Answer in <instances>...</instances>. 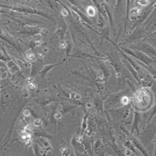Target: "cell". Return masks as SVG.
Instances as JSON below:
<instances>
[{"mask_svg":"<svg viewBox=\"0 0 156 156\" xmlns=\"http://www.w3.org/2000/svg\"><path fill=\"white\" fill-rule=\"evenodd\" d=\"M41 28L40 26H34L32 25H26L21 27V30L17 32L18 34L21 35H26L28 36H35L36 35H40Z\"/></svg>","mask_w":156,"mask_h":156,"instance_id":"ba28073f","label":"cell"},{"mask_svg":"<svg viewBox=\"0 0 156 156\" xmlns=\"http://www.w3.org/2000/svg\"><path fill=\"white\" fill-rule=\"evenodd\" d=\"M1 49V51H0V60H2L4 62H7V60L11 59L8 53L7 52L5 49L2 46H0Z\"/></svg>","mask_w":156,"mask_h":156,"instance_id":"4316f807","label":"cell"},{"mask_svg":"<svg viewBox=\"0 0 156 156\" xmlns=\"http://www.w3.org/2000/svg\"><path fill=\"white\" fill-rule=\"evenodd\" d=\"M70 57H73V58H80V59H85V58H100V59H102L104 60H105L104 58H102V57H97L93 55H91L90 54L83 51L82 50H80L79 49H77L74 52H73L72 54L69 55Z\"/></svg>","mask_w":156,"mask_h":156,"instance_id":"7c38bea8","label":"cell"},{"mask_svg":"<svg viewBox=\"0 0 156 156\" xmlns=\"http://www.w3.org/2000/svg\"><path fill=\"white\" fill-rule=\"evenodd\" d=\"M44 64L43 56L40 57L38 55V57L31 63V69L29 77V82H31L30 81L34 80L35 77L38 75V73L42 69Z\"/></svg>","mask_w":156,"mask_h":156,"instance_id":"5b68a950","label":"cell"},{"mask_svg":"<svg viewBox=\"0 0 156 156\" xmlns=\"http://www.w3.org/2000/svg\"><path fill=\"white\" fill-rule=\"evenodd\" d=\"M92 1L93 2L96 9L98 10L99 13L102 15V16L107 19V15L106 12L105 10V9L102 5V1H101L100 0H92Z\"/></svg>","mask_w":156,"mask_h":156,"instance_id":"cb8c5ba5","label":"cell"},{"mask_svg":"<svg viewBox=\"0 0 156 156\" xmlns=\"http://www.w3.org/2000/svg\"><path fill=\"white\" fill-rule=\"evenodd\" d=\"M60 48H61V49H64L65 51V53H66L65 60H66V62H67L68 57L69 56L70 52L71 51V48H72L71 43L69 41H62L61 43H60Z\"/></svg>","mask_w":156,"mask_h":156,"instance_id":"ffe728a7","label":"cell"},{"mask_svg":"<svg viewBox=\"0 0 156 156\" xmlns=\"http://www.w3.org/2000/svg\"><path fill=\"white\" fill-rule=\"evenodd\" d=\"M87 12L88 13V15L91 16H94L96 15V10L95 8H94L93 6L90 5L88 6L87 8Z\"/></svg>","mask_w":156,"mask_h":156,"instance_id":"8d00e7d4","label":"cell"},{"mask_svg":"<svg viewBox=\"0 0 156 156\" xmlns=\"http://www.w3.org/2000/svg\"><path fill=\"white\" fill-rule=\"evenodd\" d=\"M154 9V7L153 6V4H152L149 5V6L147 7L146 8H145L144 10L141 12L140 15L138 16L137 19L135 21L134 24H133L132 27L130 29V32H132L135 29H136V27L140 26L143 23H144V21L146 20V18L148 17L149 14L152 12Z\"/></svg>","mask_w":156,"mask_h":156,"instance_id":"52a82bcc","label":"cell"},{"mask_svg":"<svg viewBox=\"0 0 156 156\" xmlns=\"http://www.w3.org/2000/svg\"><path fill=\"white\" fill-rule=\"evenodd\" d=\"M156 35V30L155 31V32H154L153 33H152L151 34H150V35H149L148 36H147V37H146L145 38H144V41L145 40H146L147 38H149V37H152V36H153V35Z\"/></svg>","mask_w":156,"mask_h":156,"instance_id":"bcb514c9","label":"cell"},{"mask_svg":"<svg viewBox=\"0 0 156 156\" xmlns=\"http://www.w3.org/2000/svg\"><path fill=\"white\" fill-rule=\"evenodd\" d=\"M127 2V9H126V24L124 26V33L126 32V27L128 23V21L129 19V11H130V0H126Z\"/></svg>","mask_w":156,"mask_h":156,"instance_id":"d6a6232c","label":"cell"},{"mask_svg":"<svg viewBox=\"0 0 156 156\" xmlns=\"http://www.w3.org/2000/svg\"><path fill=\"white\" fill-rule=\"evenodd\" d=\"M25 54H26V57H27V58H28L30 61H31V60H34L35 58V55H34V52H32V50H31V49H29L28 51H27L26 52H25Z\"/></svg>","mask_w":156,"mask_h":156,"instance_id":"e575fe53","label":"cell"},{"mask_svg":"<svg viewBox=\"0 0 156 156\" xmlns=\"http://www.w3.org/2000/svg\"><path fill=\"white\" fill-rule=\"evenodd\" d=\"M33 101L40 105L41 107L44 108L46 105L49 104L52 102H56L58 101V99H57L55 97H47V98H35Z\"/></svg>","mask_w":156,"mask_h":156,"instance_id":"9a60e30c","label":"cell"},{"mask_svg":"<svg viewBox=\"0 0 156 156\" xmlns=\"http://www.w3.org/2000/svg\"><path fill=\"white\" fill-rule=\"evenodd\" d=\"M127 93H128V90H126L125 91H121L119 93H117L115 94H110L108 96H106L104 101V107L105 108H110L113 107L114 105L121 102V99L122 97L125 95Z\"/></svg>","mask_w":156,"mask_h":156,"instance_id":"277c9868","label":"cell"},{"mask_svg":"<svg viewBox=\"0 0 156 156\" xmlns=\"http://www.w3.org/2000/svg\"><path fill=\"white\" fill-rule=\"evenodd\" d=\"M130 104H127L124 105V106L115 108V109H111L110 112H111L112 115H115L118 118H126L129 115V110H130Z\"/></svg>","mask_w":156,"mask_h":156,"instance_id":"30bf717a","label":"cell"},{"mask_svg":"<svg viewBox=\"0 0 156 156\" xmlns=\"http://www.w3.org/2000/svg\"><path fill=\"white\" fill-rule=\"evenodd\" d=\"M102 5L105 9V10L106 12L107 15L110 21V29H112V30L113 31H115V26H114V23H113V16H112V11L110 9V7L108 6V4H107L106 3H105L104 2H103L102 1Z\"/></svg>","mask_w":156,"mask_h":156,"instance_id":"d6986e66","label":"cell"},{"mask_svg":"<svg viewBox=\"0 0 156 156\" xmlns=\"http://www.w3.org/2000/svg\"><path fill=\"white\" fill-rule=\"evenodd\" d=\"M34 152L35 154L37 155H38L39 154H40V149L39 147V144H38L37 141H35V143L34 144Z\"/></svg>","mask_w":156,"mask_h":156,"instance_id":"f35d334b","label":"cell"},{"mask_svg":"<svg viewBox=\"0 0 156 156\" xmlns=\"http://www.w3.org/2000/svg\"><path fill=\"white\" fill-rule=\"evenodd\" d=\"M154 155H156V140H155V148H154V152L153 153Z\"/></svg>","mask_w":156,"mask_h":156,"instance_id":"7dc6e473","label":"cell"},{"mask_svg":"<svg viewBox=\"0 0 156 156\" xmlns=\"http://www.w3.org/2000/svg\"><path fill=\"white\" fill-rule=\"evenodd\" d=\"M120 49L126 54L130 55L133 57L139 60L140 61H141V62H143V63L146 65L147 66H152L151 64L152 63H154L155 60L152 59L151 58L149 57L146 54H144L140 51H138L136 49L132 50L131 49L127 48L126 47H121Z\"/></svg>","mask_w":156,"mask_h":156,"instance_id":"7a4b0ae2","label":"cell"},{"mask_svg":"<svg viewBox=\"0 0 156 156\" xmlns=\"http://www.w3.org/2000/svg\"><path fill=\"white\" fill-rule=\"evenodd\" d=\"M44 1L46 3V4L48 5V7H49L52 9L55 10L56 9H57V5L55 4V0L54 1V0H44Z\"/></svg>","mask_w":156,"mask_h":156,"instance_id":"836d02e7","label":"cell"},{"mask_svg":"<svg viewBox=\"0 0 156 156\" xmlns=\"http://www.w3.org/2000/svg\"><path fill=\"white\" fill-rule=\"evenodd\" d=\"M64 62V60H62L61 62L57 63H54V64H44L43 67L42 68V69L40 71V73H38V75L40 76V77L41 79H43L45 76H46V74H48V73L53 68L63 63Z\"/></svg>","mask_w":156,"mask_h":156,"instance_id":"2e32d148","label":"cell"},{"mask_svg":"<svg viewBox=\"0 0 156 156\" xmlns=\"http://www.w3.org/2000/svg\"><path fill=\"white\" fill-rule=\"evenodd\" d=\"M102 147H103L102 141L101 139L98 138L96 140V141L94 144V146L93 147V152H94V154H97L101 151Z\"/></svg>","mask_w":156,"mask_h":156,"instance_id":"d4e9b609","label":"cell"},{"mask_svg":"<svg viewBox=\"0 0 156 156\" xmlns=\"http://www.w3.org/2000/svg\"><path fill=\"white\" fill-rule=\"evenodd\" d=\"M0 39L4 40L8 44H9L11 46H12L16 51L18 52H21L22 49L18 44V43L16 41V40L10 34L7 33H0Z\"/></svg>","mask_w":156,"mask_h":156,"instance_id":"8fae6325","label":"cell"},{"mask_svg":"<svg viewBox=\"0 0 156 156\" xmlns=\"http://www.w3.org/2000/svg\"><path fill=\"white\" fill-rule=\"evenodd\" d=\"M155 115H156V103H155V104L154 105V107H152V110H151V113H150V115H149V118H148V119H147L146 122L148 123V122L152 119V118L154 117Z\"/></svg>","mask_w":156,"mask_h":156,"instance_id":"d590c367","label":"cell"},{"mask_svg":"<svg viewBox=\"0 0 156 156\" xmlns=\"http://www.w3.org/2000/svg\"><path fill=\"white\" fill-rule=\"evenodd\" d=\"M105 97L103 98H96L93 100V104H94V108L96 109V110H97L98 112H101L102 114H103L104 101Z\"/></svg>","mask_w":156,"mask_h":156,"instance_id":"7402d4cb","label":"cell"},{"mask_svg":"<svg viewBox=\"0 0 156 156\" xmlns=\"http://www.w3.org/2000/svg\"><path fill=\"white\" fill-rule=\"evenodd\" d=\"M124 146H126L128 149H129V150L131 151L132 152H134L136 155H138V154L137 153V152H136V150H135V146H133V144H132V143L131 142V141H130L129 138H127V137H126V140H124Z\"/></svg>","mask_w":156,"mask_h":156,"instance_id":"f546056e","label":"cell"},{"mask_svg":"<svg viewBox=\"0 0 156 156\" xmlns=\"http://www.w3.org/2000/svg\"><path fill=\"white\" fill-rule=\"evenodd\" d=\"M149 42L151 43L153 46L156 47V38H149Z\"/></svg>","mask_w":156,"mask_h":156,"instance_id":"ee69618b","label":"cell"},{"mask_svg":"<svg viewBox=\"0 0 156 156\" xmlns=\"http://www.w3.org/2000/svg\"><path fill=\"white\" fill-rule=\"evenodd\" d=\"M55 33L58 35H59L61 41H63V38H64V37H65V35L66 33V26L65 25H62L60 27H58Z\"/></svg>","mask_w":156,"mask_h":156,"instance_id":"f1b7e54d","label":"cell"},{"mask_svg":"<svg viewBox=\"0 0 156 156\" xmlns=\"http://www.w3.org/2000/svg\"><path fill=\"white\" fill-rule=\"evenodd\" d=\"M90 117L91 118H90V116H88L87 120V127L84 132L88 136H91V138H93V136L96 131V124L94 119L91 116Z\"/></svg>","mask_w":156,"mask_h":156,"instance_id":"4fadbf2b","label":"cell"},{"mask_svg":"<svg viewBox=\"0 0 156 156\" xmlns=\"http://www.w3.org/2000/svg\"><path fill=\"white\" fill-rule=\"evenodd\" d=\"M7 76V73L6 72L5 69L2 67H0V78L2 79H5Z\"/></svg>","mask_w":156,"mask_h":156,"instance_id":"60d3db41","label":"cell"},{"mask_svg":"<svg viewBox=\"0 0 156 156\" xmlns=\"http://www.w3.org/2000/svg\"><path fill=\"white\" fill-rule=\"evenodd\" d=\"M49 34V31L48 29H41V33H40V35H42V36H46L48 35Z\"/></svg>","mask_w":156,"mask_h":156,"instance_id":"7bdbcfd3","label":"cell"},{"mask_svg":"<svg viewBox=\"0 0 156 156\" xmlns=\"http://www.w3.org/2000/svg\"><path fill=\"white\" fill-rule=\"evenodd\" d=\"M89 112H90V109L88 110V111L85 113L83 117V119H82V124H81V132H80V134L82 135L87 127V120H88V116H89Z\"/></svg>","mask_w":156,"mask_h":156,"instance_id":"484cf974","label":"cell"},{"mask_svg":"<svg viewBox=\"0 0 156 156\" xmlns=\"http://www.w3.org/2000/svg\"><path fill=\"white\" fill-rule=\"evenodd\" d=\"M41 120L39 118H36L34 121V124L36 127H39L41 125Z\"/></svg>","mask_w":156,"mask_h":156,"instance_id":"b9f144b4","label":"cell"},{"mask_svg":"<svg viewBox=\"0 0 156 156\" xmlns=\"http://www.w3.org/2000/svg\"><path fill=\"white\" fill-rule=\"evenodd\" d=\"M41 43H42V41L40 38H37L34 40H31L29 42V48L30 49L33 50L36 46L40 45Z\"/></svg>","mask_w":156,"mask_h":156,"instance_id":"83f0119b","label":"cell"},{"mask_svg":"<svg viewBox=\"0 0 156 156\" xmlns=\"http://www.w3.org/2000/svg\"><path fill=\"white\" fill-rule=\"evenodd\" d=\"M107 60H109L110 64L114 68L116 71V75L118 77H119L121 75V71L124 66L122 65V62L120 61L119 56L114 52H108L106 53Z\"/></svg>","mask_w":156,"mask_h":156,"instance_id":"3957f363","label":"cell"},{"mask_svg":"<svg viewBox=\"0 0 156 156\" xmlns=\"http://www.w3.org/2000/svg\"><path fill=\"white\" fill-rule=\"evenodd\" d=\"M141 121V114L139 113L138 112L135 111L134 112V118L133 124L132 126L130 133L132 134L134 132V130H136L138 135H139L140 131L139 130V124Z\"/></svg>","mask_w":156,"mask_h":156,"instance_id":"5bb4252c","label":"cell"},{"mask_svg":"<svg viewBox=\"0 0 156 156\" xmlns=\"http://www.w3.org/2000/svg\"><path fill=\"white\" fill-rule=\"evenodd\" d=\"M10 18L12 19L14 21H15L18 25L21 26V27H23L26 25H32L33 23H41L40 21H32L27 19H20V18H13L12 16H10L9 15H6Z\"/></svg>","mask_w":156,"mask_h":156,"instance_id":"ac0fdd59","label":"cell"},{"mask_svg":"<svg viewBox=\"0 0 156 156\" xmlns=\"http://www.w3.org/2000/svg\"><path fill=\"white\" fill-rule=\"evenodd\" d=\"M71 7L73 9V10L74 12H75L77 13V15H78L79 16V17L82 19V21L86 22L89 25L93 26V23H92L91 20L89 18H88L83 13H82L81 11H80L76 5H72V6H71Z\"/></svg>","mask_w":156,"mask_h":156,"instance_id":"44dd1931","label":"cell"},{"mask_svg":"<svg viewBox=\"0 0 156 156\" xmlns=\"http://www.w3.org/2000/svg\"><path fill=\"white\" fill-rule=\"evenodd\" d=\"M121 2H122V0H116V5H115L116 9L121 5Z\"/></svg>","mask_w":156,"mask_h":156,"instance_id":"f6af8a7d","label":"cell"},{"mask_svg":"<svg viewBox=\"0 0 156 156\" xmlns=\"http://www.w3.org/2000/svg\"><path fill=\"white\" fill-rule=\"evenodd\" d=\"M5 64H6L10 73L12 74H13L15 73H19V74L23 75V74L20 71L19 66L16 64V63L12 58L7 60V62H5Z\"/></svg>","mask_w":156,"mask_h":156,"instance_id":"e0dca14e","label":"cell"},{"mask_svg":"<svg viewBox=\"0 0 156 156\" xmlns=\"http://www.w3.org/2000/svg\"><path fill=\"white\" fill-rule=\"evenodd\" d=\"M61 154L62 155H71V151L66 147H63L61 149Z\"/></svg>","mask_w":156,"mask_h":156,"instance_id":"ab89813d","label":"cell"},{"mask_svg":"<svg viewBox=\"0 0 156 156\" xmlns=\"http://www.w3.org/2000/svg\"><path fill=\"white\" fill-rule=\"evenodd\" d=\"M0 7H4L5 9H8L10 10L15 11L17 12L24 13L27 14L38 15L55 23V19L51 14L45 12L43 10L37 9L34 7H32L27 5H3V4H0Z\"/></svg>","mask_w":156,"mask_h":156,"instance_id":"6da1fadb","label":"cell"},{"mask_svg":"<svg viewBox=\"0 0 156 156\" xmlns=\"http://www.w3.org/2000/svg\"><path fill=\"white\" fill-rule=\"evenodd\" d=\"M153 6L154 7V8H156V2L154 4H153Z\"/></svg>","mask_w":156,"mask_h":156,"instance_id":"c3c4849f","label":"cell"},{"mask_svg":"<svg viewBox=\"0 0 156 156\" xmlns=\"http://www.w3.org/2000/svg\"><path fill=\"white\" fill-rule=\"evenodd\" d=\"M109 35V29L108 27L104 28L102 32L100 34V38H101V42H100V44H102V41L104 39H107L108 38V36Z\"/></svg>","mask_w":156,"mask_h":156,"instance_id":"1f68e13d","label":"cell"},{"mask_svg":"<svg viewBox=\"0 0 156 156\" xmlns=\"http://www.w3.org/2000/svg\"><path fill=\"white\" fill-rule=\"evenodd\" d=\"M76 107L77 105H70L65 103H62V108L58 113L60 114V116L62 117V116L69 112L70 110L76 108Z\"/></svg>","mask_w":156,"mask_h":156,"instance_id":"603a6c76","label":"cell"},{"mask_svg":"<svg viewBox=\"0 0 156 156\" xmlns=\"http://www.w3.org/2000/svg\"><path fill=\"white\" fill-rule=\"evenodd\" d=\"M99 66H100V68H101V71L102 72V73L104 74L105 82H107V80H108L109 76H110L109 69H108V68L105 65H104L102 63L99 64Z\"/></svg>","mask_w":156,"mask_h":156,"instance_id":"4dcf8cb0","label":"cell"},{"mask_svg":"<svg viewBox=\"0 0 156 156\" xmlns=\"http://www.w3.org/2000/svg\"><path fill=\"white\" fill-rule=\"evenodd\" d=\"M121 130H122V132L126 134V137H127V138H129V139L131 141V142L132 143V144H133V146H135V147H136V148H137L138 150H140V151L143 155H148V154H147L146 150L145 149V148L144 147V146L142 145V144L140 142V141H139L138 139H136L135 137H134V136L132 135V134L131 133H130L129 132H128V131L124 128V127H123V126H121Z\"/></svg>","mask_w":156,"mask_h":156,"instance_id":"9c48e42d","label":"cell"},{"mask_svg":"<svg viewBox=\"0 0 156 156\" xmlns=\"http://www.w3.org/2000/svg\"><path fill=\"white\" fill-rule=\"evenodd\" d=\"M149 0H136V6H147L149 5Z\"/></svg>","mask_w":156,"mask_h":156,"instance_id":"74e56055","label":"cell"},{"mask_svg":"<svg viewBox=\"0 0 156 156\" xmlns=\"http://www.w3.org/2000/svg\"><path fill=\"white\" fill-rule=\"evenodd\" d=\"M131 49L140 51L146 54H150L156 57V51L149 43L144 41H139L130 46Z\"/></svg>","mask_w":156,"mask_h":156,"instance_id":"8992f818","label":"cell"}]
</instances>
